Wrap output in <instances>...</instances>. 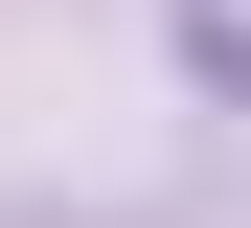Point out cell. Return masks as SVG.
<instances>
[{"label": "cell", "instance_id": "6da1fadb", "mask_svg": "<svg viewBox=\"0 0 251 228\" xmlns=\"http://www.w3.org/2000/svg\"><path fill=\"white\" fill-rule=\"evenodd\" d=\"M160 46H183V91H205V114H251V0H160Z\"/></svg>", "mask_w": 251, "mask_h": 228}]
</instances>
